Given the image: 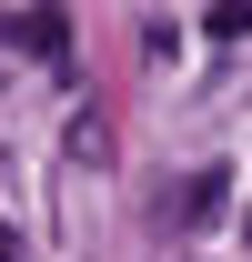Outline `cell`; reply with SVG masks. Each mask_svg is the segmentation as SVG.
<instances>
[{
	"label": "cell",
	"mask_w": 252,
	"mask_h": 262,
	"mask_svg": "<svg viewBox=\"0 0 252 262\" xmlns=\"http://www.w3.org/2000/svg\"><path fill=\"white\" fill-rule=\"evenodd\" d=\"M0 40L31 51V61H61V51H71V20H61V10H0Z\"/></svg>",
	"instance_id": "6da1fadb"
},
{
	"label": "cell",
	"mask_w": 252,
	"mask_h": 262,
	"mask_svg": "<svg viewBox=\"0 0 252 262\" xmlns=\"http://www.w3.org/2000/svg\"><path fill=\"white\" fill-rule=\"evenodd\" d=\"M202 31H212V40H242V31H252V0H212V20H202Z\"/></svg>",
	"instance_id": "7a4b0ae2"
},
{
	"label": "cell",
	"mask_w": 252,
	"mask_h": 262,
	"mask_svg": "<svg viewBox=\"0 0 252 262\" xmlns=\"http://www.w3.org/2000/svg\"><path fill=\"white\" fill-rule=\"evenodd\" d=\"M0 262H31V252H20V232H10V222H0Z\"/></svg>",
	"instance_id": "3957f363"
}]
</instances>
